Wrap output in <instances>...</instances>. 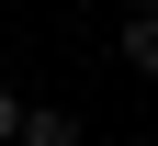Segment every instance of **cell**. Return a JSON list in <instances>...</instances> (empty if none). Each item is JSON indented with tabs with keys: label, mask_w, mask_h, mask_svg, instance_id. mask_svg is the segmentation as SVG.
<instances>
[{
	"label": "cell",
	"mask_w": 158,
	"mask_h": 146,
	"mask_svg": "<svg viewBox=\"0 0 158 146\" xmlns=\"http://www.w3.org/2000/svg\"><path fill=\"white\" fill-rule=\"evenodd\" d=\"M11 124H23V90H0V146H11Z\"/></svg>",
	"instance_id": "3"
},
{
	"label": "cell",
	"mask_w": 158,
	"mask_h": 146,
	"mask_svg": "<svg viewBox=\"0 0 158 146\" xmlns=\"http://www.w3.org/2000/svg\"><path fill=\"white\" fill-rule=\"evenodd\" d=\"M124 11H158V0H124Z\"/></svg>",
	"instance_id": "4"
},
{
	"label": "cell",
	"mask_w": 158,
	"mask_h": 146,
	"mask_svg": "<svg viewBox=\"0 0 158 146\" xmlns=\"http://www.w3.org/2000/svg\"><path fill=\"white\" fill-rule=\"evenodd\" d=\"M11 146H90V124H79L68 101H23V124H11Z\"/></svg>",
	"instance_id": "1"
},
{
	"label": "cell",
	"mask_w": 158,
	"mask_h": 146,
	"mask_svg": "<svg viewBox=\"0 0 158 146\" xmlns=\"http://www.w3.org/2000/svg\"><path fill=\"white\" fill-rule=\"evenodd\" d=\"M113 45H124L135 79H158V11H124V34H113Z\"/></svg>",
	"instance_id": "2"
}]
</instances>
